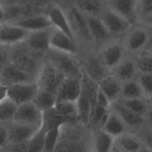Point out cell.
Segmentation results:
<instances>
[{"mask_svg":"<svg viewBox=\"0 0 152 152\" xmlns=\"http://www.w3.org/2000/svg\"><path fill=\"white\" fill-rule=\"evenodd\" d=\"M115 112L121 118L125 124L130 126L139 125L142 122V115H138L121 102H116L113 105Z\"/></svg>","mask_w":152,"mask_h":152,"instance_id":"obj_20","label":"cell"},{"mask_svg":"<svg viewBox=\"0 0 152 152\" xmlns=\"http://www.w3.org/2000/svg\"><path fill=\"white\" fill-rule=\"evenodd\" d=\"M49 48L71 55L76 50L74 39L55 27L50 35Z\"/></svg>","mask_w":152,"mask_h":152,"instance_id":"obj_13","label":"cell"},{"mask_svg":"<svg viewBox=\"0 0 152 152\" xmlns=\"http://www.w3.org/2000/svg\"><path fill=\"white\" fill-rule=\"evenodd\" d=\"M39 87L36 81L20 83L8 86L7 97L17 104L31 102Z\"/></svg>","mask_w":152,"mask_h":152,"instance_id":"obj_5","label":"cell"},{"mask_svg":"<svg viewBox=\"0 0 152 152\" xmlns=\"http://www.w3.org/2000/svg\"><path fill=\"white\" fill-rule=\"evenodd\" d=\"M100 19L108 31L113 34H120L125 32L129 28L131 24L112 10L103 11Z\"/></svg>","mask_w":152,"mask_h":152,"instance_id":"obj_11","label":"cell"},{"mask_svg":"<svg viewBox=\"0 0 152 152\" xmlns=\"http://www.w3.org/2000/svg\"><path fill=\"white\" fill-rule=\"evenodd\" d=\"M78 8L81 12L94 15L100 11V7L97 0H77Z\"/></svg>","mask_w":152,"mask_h":152,"instance_id":"obj_34","label":"cell"},{"mask_svg":"<svg viewBox=\"0 0 152 152\" xmlns=\"http://www.w3.org/2000/svg\"><path fill=\"white\" fill-rule=\"evenodd\" d=\"M135 65L130 61L122 63L116 69V76L118 80L128 81L132 78L135 73Z\"/></svg>","mask_w":152,"mask_h":152,"instance_id":"obj_33","label":"cell"},{"mask_svg":"<svg viewBox=\"0 0 152 152\" xmlns=\"http://www.w3.org/2000/svg\"><path fill=\"white\" fill-rule=\"evenodd\" d=\"M47 15L55 28L65 33L74 40V31L68 17L59 7L57 6L51 7L49 10Z\"/></svg>","mask_w":152,"mask_h":152,"instance_id":"obj_14","label":"cell"},{"mask_svg":"<svg viewBox=\"0 0 152 152\" xmlns=\"http://www.w3.org/2000/svg\"><path fill=\"white\" fill-rule=\"evenodd\" d=\"M61 127V126H56L47 130L43 151H52L55 150L58 144Z\"/></svg>","mask_w":152,"mask_h":152,"instance_id":"obj_31","label":"cell"},{"mask_svg":"<svg viewBox=\"0 0 152 152\" xmlns=\"http://www.w3.org/2000/svg\"><path fill=\"white\" fill-rule=\"evenodd\" d=\"M8 85L0 83V102L7 97Z\"/></svg>","mask_w":152,"mask_h":152,"instance_id":"obj_43","label":"cell"},{"mask_svg":"<svg viewBox=\"0 0 152 152\" xmlns=\"http://www.w3.org/2000/svg\"><path fill=\"white\" fill-rule=\"evenodd\" d=\"M151 146H152V140H151Z\"/></svg>","mask_w":152,"mask_h":152,"instance_id":"obj_47","label":"cell"},{"mask_svg":"<svg viewBox=\"0 0 152 152\" xmlns=\"http://www.w3.org/2000/svg\"><path fill=\"white\" fill-rule=\"evenodd\" d=\"M8 22L16 24L28 31L43 30L53 27L48 16L43 14H33Z\"/></svg>","mask_w":152,"mask_h":152,"instance_id":"obj_12","label":"cell"},{"mask_svg":"<svg viewBox=\"0 0 152 152\" xmlns=\"http://www.w3.org/2000/svg\"><path fill=\"white\" fill-rule=\"evenodd\" d=\"M140 84L144 92L152 94V72L143 74L140 79Z\"/></svg>","mask_w":152,"mask_h":152,"instance_id":"obj_37","label":"cell"},{"mask_svg":"<svg viewBox=\"0 0 152 152\" xmlns=\"http://www.w3.org/2000/svg\"><path fill=\"white\" fill-rule=\"evenodd\" d=\"M151 105H152V103H151Z\"/></svg>","mask_w":152,"mask_h":152,"instance_id":"obj_49","label":"cell"},{"mask_svg":"<svg viewBox=\"0 0 152 152\" xmlns=\"http://www.w3.org/2000/svg\"><path fill=\"white\" fill-rule=\"evenodd\" d=\"M1 82L11 85L12 84L36 81V77L23 71L11 61L0 71Z\"/></svg>","mask_w":152,"mask_h":152,"instance_id":"obj_9","label":"cell"},{"mask_svg":"<svg viewBox=\"0 0 152 152\" xmlns=\"http://www.w3.org/2000/svg\"><path fill=\"white\" fill-rule=\"evenodd\" d=\"M141 12L145 15L152 13V0H139Z\"/></svg>","mask_w":152,"mask_h":152,"instance_id":"obj_41","label":"cell"},{"mask_svg":"<svg viewBox=\"0 0 152 152\" xmlns=\"http://www.w3.org/2000/svg\"><path fill=\"white\" fill-rule=\"evenodd\" d=\"M146 20H147V23H148L149 24L152 25V13H151L149 15H147Z\"/></svg>","mask_w":152,"mask_h":152,"instance_id":"obj_45","label":"cell"},{"mask_svg":"<svg viewBox=\"0 0 152 152\" xmlns=\"http://www.w3.org/2000/svg\"><path fill=\"white\" fill-rule=\"evenodd\" d=\"M113 137L103 131H99L95 135L94 145L95 150L99 152H107L112 150Z\"/></svg>","mask_w":152,"mask_h":152,"instance_id":"obj_26","label":"cell"},{"mask_svg":"<svg viewBox=\"0 0 152 152\" xmlns=\"http://www.w3.org/2000/svg\"><path fill=\"white\" fill-rule=\"evenodd\" d=\"M121 103L134 112L140 115H142L147 109L145 103L141 98L125 99Z\"/></svg>","mask_w":152,"mask_h":152,"instance_id":"obj_35","label":"cell"},{"mask_svg":"<svg viewBox=\"0 0 152 152\" xmlns=\"http://www.w3.org/2000/svg\"><path fill=\"white\" fill-rule=\"evenodd\" d=\"M103 60L105 65L112 68L117 65L122 56L121 47L116 44H112L105 48L102 53Z\"/></svg>","mask_w":152,"mask_h":152,"instance_id":"obj_23","label":"cell"},{"mask_svg":"<svg viewBox=\"0 0 152 152\" xmlns=\"http://www.w3.org/2000/svg\"><path fill=\"white\" fill-rule=\"evenodd\" d=\"M32 102L42 112L53 108L56 102L55 93L39 88Z\"/></svg>","mask_w":152,"mask_h":152,"instance_id":"obj_21","label":"cell"},{"mask_svg":"<svg viewBox=\"0 0 152 152\" xmlns=\"http://www.w3.org/2000/svg\"><path fill=\"white\" fill-rule=\"evenodd\" d=\"M110 100L106 97V96L99 88H97L96 96V104L100 107L108 109L109 106Z\"/></svg>","mask_w":152,"mask_h":152,"instance_id":"obj_39","label":"cell"},{"mask_svg":"<svg viewBox=\"0 0 152 152\" xmlns=\"http://www.w3.org/2000/svg\"><path fill=\"white\" fill-rule=\"evenodd\" d=\"M18 104L8 97L0 102V123H8L12 121Z\"/></svg>","mask_w":152,"mask_h":152,"instance_id":"obj_25","label":"cell"},{"mask_svg":"<svg viewBox=\"0 0 152 152\" xmlns=\"http://www.w3.org/2000/svg\"><path fill=\"white\" fill-rule=\"evenodd\" d=\"M64 75L49 60L43 61L37 72L36 82L40 88L56 93Z\"/></svg>","mask_w":152,"mask_h":152,"instance_id":"obj_2","label":"cell"},{"mask_svg":"<svg viewBox=\"0 0 152 152\" xmlns=\"http://www.w3.org/2000/svg\"><path fill=\"white\" fill-rule=\"evenodd\" d=\"M9 142V131L7 126L0 124V150L5 148Z\"/></svg>","mask_w":152,"mask_h":152,"instance_id":"obj_40","label":"cell"},{"mask_svg":"<svg viewBox=\"0 0 152 152\" xmlns=\"http://www.w3.org/2000/svg\"><path fill=\"white\" fill-rule=\"evenodd\" d=\"M135 66L142 72H152V56L144 55L138 58L135 63Z\"/></svg>","mask_w":152,"mask_h":152,"instance_id":"obj_36","label":"cell"},{"mask_svg":"<svg viewBox=\"0 0 152 152\" xmlns=\"http://www.w3.org/2000/svg\"><path fill=\"white\" fill-rule=\"evenodd\" d=\"M43 119V112L31 101L18 105L12 122L41 126Z\"/></svg>","mask_w":152,"mask_h":152,"instance_id":"obj_6","label":"cell"},{"mask_svg":"<svg viewBox=\"0 0 152 152\" xmlns=\"http://www.w3.org/2000/svg\"><path fill=\"white\" fill-rule=\"evenodd\" d=\"M8 123L10 124L7 126L9 131L8 144L28 142L40 126L14 122Z\"/></svg>","mask_w":152,"mask_h":152,"instance_id":"obj_10","label":"cell"},{"mask_svg":"<svg viewBox=\"0 0 152 152\" xmlns=\"http://www.w3.org/2000/svg\"><path fill=\"white\" fill-rule=\"evenodd\" d=\"M54 27L29 31L24 40V45L31 51L39 55L45 54L49 49V41Z\"/></svg>","mask_w":152,"mask_h":152,"instance_id":"obj_4","label":"cell"},{"mask_svg":"<svg viewBox=\"0 0 152 152\" xmlns=\"http://www.w3.org/2000/svg\"><path fill=\"white\" fill-rule=\"evenodd\" d=\"M1 82V77H0V83ZM2 83V82H1Z\"/></svg>","mask_w":152,"mask_h":152,"instance_id":"obj_48","label":"cell"},{"mask_svg":"<svg viewBox=\"0 0 152 152\" xmlns=\"http://www.w3.org/2000/svg\"><path fill=\"white\" fill-rule=\"evenodd\" d=\"M45 54L48 55V60L64 75L78 78L80 71L74 60L70 57L71 54L50 48Z\"/></svg>","mask_w":152,"mask_h":152,"instance_id":"obj_3","label":"cell"},{"mask_svg":"<svg viewBox=\"0 0 152 152\" xmlns=\"http://www.w3.org/2000/svg\"><path fill=\"white\" fill-rule=\"evenodd\" d=\"M67 17L72 29L74 28L75 30L84 39H91L89 33L86 17L83 15L81 11L78 8H71L68 12V16Z\"/></svg>","mask_w":152,"mask_h":152,"instance_id":"obj_16","label":"cell"},{"mask_svg":"<svg viewBox=\"0 0 152 152\" xmlns=\"http://www.w3.org/2000/svg\"><path fill=\"white\" fill-rule=\"evenodd\" d=\"M55 112L59 116L68 119L78 117L76 102L61 101L57 102L53 107Z\"/></svg>","mask_w":152,"mask_h":152,"instance_id":"obj_24","label":"cell"},{"mask_svg":"<svg viewBox=\"0 0 152 152\" xmlns=\"http://www.w3.org/2000/svg\"><path fill=\"white\" fill-rule=\"evenodd\" d=\"M28 31L10 22L0 23V44L13 46L23 42Z\"/></svg>","mask_w":152,"mask_h":152,"instance_id":"obj_8","label":"cell"},{"mask_svg":"<svg viewBox=\"0 0 152 152\" xmlns=\"http://www.w3.org/2000/svg\"><path fill=\"white\" fill-rule=\"evenodd\" d=\"M10 61L23 71L36 77L43 62L41 55L29 50L23 42L11 46Z\"/></svg>","mask_w":152,"mask_h":152,"instance_id":"obj_1","label":"cell"},{"mask_svg":"<svg viewBox=\"0 0 152 152\" xmlns=\"http://www.w3.org/2000/svg\"><path fill=\"white\" fill-rule=\"evenodd\" d=\"M86 19L91 39L97 41H103L108 38L110 33L104 26L100 18L90 15L86 17Z\"/></svg>","mask_w":152,"mask_h":152,"instance_id":"obj_18","label":"cell"},{"mask_svg":"<svg viewBox=\"0 0 152 152\" xmlns=\"http://www.w3.org/2000/svg\"><path fill=\"white\" fill-rule=\"evenodd\" d=\"M147 34L142 29H136L129 36L128 46L131 50H137L141 48L147 42Z\"/></svg>","mask_w":152,"mask_h":152,"instance_id":"obj_28","label":"cell"},{"mask_svg":"<svg viewBox=\"0 0 152 152\" xmlns=\"http://www.w3.org/2000/svg\"><path fill=\"white\" fill-rule=\"evenodd\" d=\"M82 88V82L78 78L64 76L56 91V102H76Z\"/></svg>","mask_w":152,"mask_h":152,"instance_id":"obj_7","label":"cell"},{"mask_svg":"<svg viewBox=\"0 0 152 152\" xmlns=\"http://www.w3.org/2000/svg\"><path fill=\"white\" fill-rule=\"evenodd\" d=\"M124 121L115 113H109L103 125V130L114 137H118L122 134L125 129Z\"/></svg>","mask_w":152,"mask_h":152,"instance_id":"obj_22","label":"cell"},{"mask_svg":"<svg viewBox=\"0 0 152 152\" xmlns=\"http://www.w3.org/2000/svg\"><path fill=\"white\" fill-rule=\"evenodd\" d=\"M121 87L118 78L108 76L103 77L99 81L98 88L101 90L110 101L115 99L119 94L121 91Z\"/></svg>","mask_w":152,"mask_h":152,"instance_id":"obj_19","label":"cell"},{"mask_svg":"<svg viewBox=\"0 0 152 152\" xmlns=\"http://www.w3.org/2000/svg\"><path fill=\"white\" fill-rule=\"evenodd\" d=\"M148 118H149V120H150V122L152 124V110L149 113Z\"/></svg>","mask_w":152,"mask_h":152,"instance_id":"obj_46","label":"cell"},{"mask_svg":"<svg viewBox=\"0 0 152 152\" xmlns=\"http://www.w3.org/2000/svg\"><path fill=\"white\" fill-rule=\"evenodd\" d=\"M121 93L125 99H135L141 98L143 91L139 83L128 80L121 87Z\"/></svg>","mask_w":152,"mask_h":152,"instance_id":"obj_29","label":"cell"},{"mask_svg":"<svg viewBox=\"0 0 152 152\" xmlns=\"http://www.w3.org/2000/svg\"><path fill=\"white\" fill-rule=\"evenodd\" d=\"M78 118L84 124L88 123L91 119L92 104L87 84H82L80 94L76 100Z\"/></svg>","mask_w":152,"mask_h":152,"instance_id":"obj_15","label":"cell"},{"mask_svg":"<svg viewBox=\"0 0 152 152\" xmlns=\"http://www.w3.org/2000/svg\"><path fill=\"white\" fill-rule=\"evenodd\" d=\"M118 145L123 150L127 151H138L140 150L141 144L135 138L122 134L118 136Z\"/></svg>","mask_w":152,"mask_h":152,"instance_id":"obj_32","label":"cell"},{"mask_svg":"<svg viewBox=\"0 0 152 152\" xmlns=\"http://www.w3.org/2000/svg\"><path fill=\"white\" fill-rule=\"evenodd\" d=\"M47 129L41 125L40 128L34 133L28 141V150L30 152H40L43 151L45 136Z\"/></svg>","mask_w":152,"mask_h":152,"instance_id":"obj_27","label":"cell"},{"mask_svg":"<svg viewBox=\"0 0 152 152\" xmlns=\"http://www.w3.org/2000/svg\"><path fill=\"white\" fill-rule=\"evenodd\" d=\"M11 46L0 44V71L10 62Z\"/></svg>","mask_w":152,"mask_h":152,"instance_id":"obj_38","label":"cell"},{"mask_svg":"<svg viewBox=\"0 0 152 152\" xmlns=\"http://www.w3.org/2000/svg\"><path fill=\"white\" fill-rule=\"evenodd\" d=\"M5 19V14L4 8L0 2V23H2Z\"/></svg>","mask_w":152,"mask_h":152,"instance_id":"obj_44","label":"cell"},{"mask_svg":"<svg viewBox=\"0 0 152 152\" xmlns=\"http://www.w3.org/2000/svg\"><path fill=\"white\" fill-rule=\"evenodd\" d=\"M112 10L127 20L130 23L134 20L137 0H112Z\"/></svg>","mask_w":152,"mask_h":152,"instance_id":"obj_17","label":"cell"},{"mask_svg":"<svg viewBox=\"0 0 152 152\" xmlns=\"http://www.w3.org/2000/svg\"><path fill=\"white\" fill-rule=\"evenodd\" d=\"M8 147H10L9 150L15 151H28V141L14 143V144H8Z\"/></svg>","mask_w":152,"mask_h":152,"instance_id":"obj_42","label":"cell"},{"mask_svg":"<svg viewBox=\"0 0 152 152\" xmlns=\"http://www.w3.org/2000/svg\"><path fill=\"white\" fill-rule=\"evenodd\" d=\"M86 68L87 75H88L92 81H98L99 82L103 78V68L98 61L94 59L88 60L87 62Z\"/></svg>","mask_w":152,"mask_h":152,"instance_id":"obj_30","label":"cell"}]
</instances>
